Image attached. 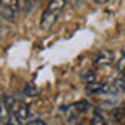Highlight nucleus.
<instances>
[{"label": "nucleus", "instance_id": "obj_18", "mask_svg": "<svg viewBox=\"0 0 125 125\" xmlns=\"http://www.w3.org/2000/svg\"><path fill=\"white\" fill-rule=\"evenodd\" d=\"M68 125H86L84 122H69Z\"/></svg>", "mask_w": 125, "mask_h": 125}, {"label": "nucleus", "instance_id": "obj_12", "mask_svg": "<svg viewBox=\"0 0 125 125\" xmlns=\"http://www.w3.org/2000/svg\"><path fill=\"white\" fill-rule=\"evenodd\" d=\"M81 80H83L86 84L95 83V81H96V73H93V71H88V73H84L83 76H81Z\"/></svg>", "mask_w": 125, "mask_h": 125}, {"label": "nucleus", "instance_id": "obj_14", "mask_svg": "<svg viewBox=\"0 0 125 125\" xmlns=\"http://www.w3.org/2000/svg\"><path fill=\"white\" fill-rule=\"evenodd\" d=\"M10 113H9V110L5 108V105L2 102V98H0V118H5V117H9Z\"/></svg>", "mask_w": 125, "mask_h": 125}, {"label": "nucleus", "instance_id": "obj_6", "mask_svg": "<svg viewBox=\"0 0 125 125\" xmlns=\"http://www.w3.org/2000/svg\"><path fill=\"white\" fill-rule=\"evenodd\" d=\"M64 5H66V0H49L46 10H49V12L59 15V14L62 12V9H64Z\"/></svg>", "mask_w": 125, "mask_h": 125}, {"label": "nucleus", "instance_id": "obj_13", "mask_svg": "<svg viewBox=\"0 0 125 125\" xmlns=\"http://www.w3.org/2000/svg\"><path fill=\"white\" fill-rule=\"evenodd\" d=\"M22 91H24V93H25L27 96H34V95H37V88H36L34 84H31V83H29V84H25Z\"/></svg>", "mask_w": 125, "mask_h": 125}, {"label": "nucleus", "instance_id": "obj_1", "mask_svg": "<svg viewBox=\"0 0 125 125\" xmlns=\"http://www.w3.org/2000/svg\"><path fill=\"white\" fill-rule=\"evenodd\" d=\"M88 108H90V102L88 100H80V102H76V103H73L71 106L66 108V117H68L69 122H74L73 118L81 115V113H86Z\"/></svg>", "mask_w": 125, "mask_h": 125}, {"label": "nucleus", "instance_id": "obj_8", "mask_svg": "<svg viewBox=\"0 0 125 125\" xmlns=\"http://www.w3.org/2000/svg\"><path fill=\"white\" fill-rule=\"evenodd\" d=\"M2 102H3V105H5V108L9 110V113H12V112L15 110L17 103H19V100H15L14 95H5V96L2 98Z\"/></svg>", "mask_w": 125, "mask_h": 125}, {"label": "nucleus", "instance_id": "obj_4", "mask_svg": "<svg viewBox=\"0 0 125 125\" xmlns=\"http://www.w3.org/2000/svg\"><path fill=\"white\" fill-rule=\"evenodd\" d=\"M115 59V54L112 52V51H108V49H102L96 56H95V64L96 66H108V64H112Z\"/></svg>", "mask_w": 125, "mask_h": 125}, {"label": "nucleus", "instance_id": "obj_3", "mask_svg": "<svg viewBox=\"0 0 125 125\" xmlns=\"http://www.w3.org/2000/svg\"><path fill=\"white\" fill-rule=\"evenodd\" d=\"M21 122H25V120H32V112H31V106L25 103H22V102H19L17 103V106H15V110L12 112Z\"/></svg>", "mask_w": 125, "mask_h": 125}, {"label": "nucleus", "instance_id": "obj_20", "mask_svg": "<svg viewBox=\"0 0 125 125\" xmlns=\"http://www.w3.org/2000/svg\"><path fill=\"white\" fill-rule=\"evenodd\" d=\"M3 125H12V124H10V122H5V124H3Z\"/></svg>", "mask_w": 125, "mask_h": 125}, {"label": "nucleus", "instance_id": "obj_7", "mask_svg": "<svg viewBox=\"0 0 125 125\" xmlns=\"http://www.w3.org/2000/svg\"><path fill=\"white\" fill-rule=\"evenodd\" d=\"M110 113H112L113 122H125V102L122 105H118V106H115Z\"/></svg>", "mask_w": 125, "mask_h": 125}, {"label": "nucleus", "instance_id": "obj_19", "mask_svg": "<svg viewBox=\"0 0 125 125\" xmlns=\"http://www.w3.org/2000/svg\"><path fill=\"white\" fill-rule=\"evenodd\" d=\"M93 2H95V3H100V5H102V3H106L108 0H93Z\"/></svg>", "mask_w": 125, "mask_h": 125}, {"label": "nucleus", "instance_id": "obj_10", "mask_svg": "<svg viewBox=\"0 0 125 125\" xmlns=\"http://www.w3.org/2000/svg\"><path fill=\"white\" fill-rule=\"evenodd\" d=\"M102 90H103V83L95 81V83L86 84V91H88L90 95H93V93H102Z\"/></svg>", "mask_w": 125, "mask_h": 125}, {"label": "nucleus", "instance_id": "obj_9", "mask_svg": "<svg viewBox=\"0 0 125 125\" xmlns=\"http://www.w3.org/2000/svg\"><path fill=\"white\" fill-rule=\"evenodd\" d=\"M90 125H108V122H106V118L102 112H95V115L90 120Z\"/></svg>", "mask_w": 125, "mask_h": 125}, {"label": "nucleus", "instance_id": "obj_5", "mask_svg": "<svg viewBox=\"0 0 125 125\" xmlns=\"http://www.w3.org/2000/svg\"><path fill=\"white\" fill-rule=\"evenodd\" d=\"M56 21H58V15H56V14H52V12H49V10H44L39 25H41L42 31H49V29L56 24Z\"/></svg>", "mask_w": 125, "mask_h": 125}, {"label": "nucleus", "instance_id": "obj_17", "mask_svg": "<svg viewBox=\"0 0 125 125\" xmlns=\"http://www.w3.org/2000/svg\"><path fill=\"white\" fill-rule=\"evenodd\" d=\"M7 32H9V27H7L5 24H2V22H0V36H5Z\"/></svg>", "mask_w": 125, "mask_h": 125}, {"label": "nucleus", "instance_id": "obj_15", "mask_svg": "<svg viewBox=\"0 0 125 125\" xmlns=\"http://www.w3.org/2000/svg\"><path fill=\"white\" fill-rule=\"evenodd\" d=\"M117 68H118V71H120V73H124V74H125V56H122V58L118 59Z\"/></svg>", "mask_w": 125, "mask_h": 125}, {"label": "nucleus", "instance_id": "obj_2", "mask_svg": "<svg viewBox=\"0 0 125 125\" xmlns=\"http://www.w3.org/2000/svg\"><path fill=\"white\" fill-rule=\"evenodd\" d=\"M0 9L5 12L7 17L14 19L21 12V2L19 0H0Z\"/></svg>", "mask_w": 125, "mask_h": 125}, {"label": "nucleus", "instance_id": "obj_16", "mask_svg": "<svg viewBox=\"0 0 125 125\" xmlns=\"http://www.w3.org/2000/svg\"><path fill=\"white\" fill-rule=\"evenodd\" d=\"M27 125H47V124L44 120H41V118H32V120L27 122Z\"/></svg>", "mask_w": 125, "mask_h": 125}, {"label": "nucleus", "instance_id": "obj_21", "mask_svg": "<svg viewBox=\"0 0 125 125\" xmlns=\"http://www.w3.org/2000/svg\"><path fill=\"white\" fill-rule=\"evenodd\" d=\"M122 80H124V81H125V74H124V76H122Z\"/></svg>", "mask_w": 125, "mask_h": 125}, {"label": "nucleus", "instance_id": "obj_11", "mask_svg": "<svg viewBox=\"0 0 125 125\" xmlns=\"http://www.w3.org/2000/svg\"><path fill=\"white\" fill-rule=\"evenodd\" d=\"M39 2H41V0H24V12L29 14L31 10L36 9V5H37Z\"/></svg>", "mask_w": 125, "mask_h": 125}]
</instances>
